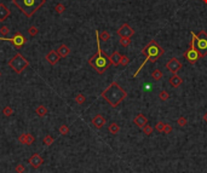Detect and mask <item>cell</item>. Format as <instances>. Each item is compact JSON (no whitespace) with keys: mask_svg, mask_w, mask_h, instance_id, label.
I'll return each mask as SVG.
<instances>
[{"mask_svg":"<svg viewBox=\"0 0 207 173\" xmlns=\"http://www.w3.org/2000/svg\"><path fill=\"white\" fill-rule=\"evenodd\" d=\"M183 57L185 58V61L190 64H195L200 58H202L200 52L197 51V48L195 47V38L191 37V40H190V44H189V47L184 51L183 53Z\"/></svg>","mask_w":207,"mask_h":173,"instance_id":"8992f818","label":"cell"},{"mask_svg":"<svg viewBox=\"0 0 207 173\" xmlns=\"http://www.w3.org/2000/svg\"><path fill=\"white\" fill-rule=\"evenodd\" d=\"M35 113L38 114V116H40V118H44L45 115H47V108H46L45 105L40 104V105H38V107H37V109H35Z\"/></svg>","mask_w":207,"mask_h":173,"instance_id":"44dd1931","label":"cell"},{"mask_svg":"<svg viewBox=\"0 0 207 173\" xmlns=\"http://www.w3.org/2000/svg\"><path fill=\"white\" fill-rule=\"evenodd\" d=\"M18 142L21 144H24V145H32L35 142V137L32 133H22L18 137Z\"/></svg>","mask_w":207,"mask_h":173,"instance_id":"7c38bea8","label":"cell"},{"mask_svg":"<svg viewBox=\"0 0 207 173\" xmlns=\"http://www.w3.org/2000/svg\"><path fill=\"white\" fill-rule=\"evenodd\" d=\"M24 171H25V168H24V165L23 163H18L16 166V168H15V172L16 173H23Z\"/></svg>","mask_w":207,"mask_h":173,"instance_id":"74e56055","label":"cell"},{"mask_svg":"<svg viewBox=\"0 0 207 173\" xmlns=\"http://www.w3.org/2000/svg\"><path fill=\"white\" fill-rule=\"evenodd\" d=\"M10 16V10L7 9V6L5 4H0V22H4L7 19V17Z\"/></svg>","mask_w":207,"mask_h":173,"instance_id":"e0dca14e","label":"cell"},{"mask_svg":"<svg viewBox=\"0 0 207 173\" xmlns=\"http://www.w3.org/2000/svg\"><path fill=\"white\" fill-rule=\"evenodd\" d=\"M121 56H123V54H121L119 51H114V52H113V54L110 56V62H111V66H115V67L120 66Z\"/></svg>","mask_w":207,"mask_h":173,"instance_id":"d6986e66","label":"cell"},{"mask_svg":"<svg viewBox=\"0 0 207 173\" xmlns=\"http://www.w3.org/2000/svg\"><path fill=\"white\" fill-rule=\"evenodd\" d=\"M57 52H58V54H60L61 58H64V57L69 56V53H70V48H69V46H67L66 44H62V45L58 46Z\"/></svg>","mask_w":207,"mask_h":173,"instance_id":"ac0fdd59","label":"cell"},{"mask_svg":"<svg viewBox=\"0 0 207 173\" xmlns=\"http://www.w3.org/2000/svg\"><path fill=\"white\" fill-rule=\"evenodd\" d=\"M55 11H56L58 15H61V13H63V12L66 11V6H64L63 4H61V3H58V4L55 6Z\"/></svg>","mask_w":207,"mask_h":173,"instance_id":"f1b7e54d","label":"cell"},{"mask_svg":"<svg viewBox=\"0 0 207 173\" xmlns=\"http://www.w3.org/2000/svg\"><path fill=\"white\" fill-rule=\"evenodd\" d=\"M0 40H7V41H11L13 45H15V47H22L23 45H24V43H25V38L21 34V33H16L15 34V37L13 38H11V39H6V38H3V39H0Z\"/></svg>","mask_w":207,"mask_h":173,"instance_id":"30bf717a","label":"cell"},{"mask_svg":"<svg viewBox=\"0 0 207 173\" xmlns=\"http://www.w3.org/2000/svg\"><path fill=\"white\" fill-rule=\"evenodd\" d=\"M190 33H191V37L195 38V47L200 52L201 57L207 56V33L205 31H201L199 34L194 32H190Z\"/></svg>","mask_w":207,"mask_h":173,"instance_id":"52a82bcc","label":"cell"},{"mask_svg":"<svg viewBox=\"0 0 207 173\" xmlns=\"http://www.w3.org/2000/svg\"><path fill=\"white\" fill-rule=\"evenodd\" d=\"M152 78L155 80V81H160L162 78H164V74L160 69H155L153 73H152Z\"/></svg>","mask_w":207,"mask_h":173,"instance_id":"7402d4cb","label":"cell"},{"mask_svg":"<svg viewBox=\"0 0 207 173\" xmlns=\"http://www.w3.org/2000/svg\"><path fill=\"white\" fill-rule=\"evenodd\" d=\"M28 33L31 34L32 37H35V35H38V33H39V29L35 27V25H31L28 28Z\"/></svg>","mask_w":207,"mask_h":173,"instance_id":"f546056e","label":"cell"},{"mask_svg":"<svg viewBox=\"0 0 207 173\" xmlns=\"http://www.w3.org/2000/svg\"><path fill=\"white\" fill-rule=\"evenodd\" d=\"M74 101H75L78 104H84V103H85V101H86V97H85L82 93H78V95L75 96Z\"/></svg>","mask_w":207,"mask_h":173,"instance_id":"83f0119b","label":"cell"},{"mask_svg":"<svg viewBox=\"0 0 207 173\" xmlns=\"http://www.w3.org/2000/svg\"><path fill=\"white\" fill-rule=\"evenodd\" d=\"M92 125L97 128V130H102L104 126H105V124H107V120H105V118L103 116V115H101V114H97V115H95V116L92 118Z\"/></svg>","mask_w":207,"mask_h":173,"instance_id":"8fae6325","label":"cell"},{"mask_svg":"<svg viewBox=\"0 0 207 173\" xmlns=\"http://www.w3.org/2000/svg\"><path fill=\"white\" fill-rule=\"evenodd\" d=\"M159 98H160V101L165 102V101H167V99L170 98V93H168L167 91H161V92L159 93Z\"/></svg>","mask_w":207,"mask_h":173,"instance_id":"836d02e7","label":"cell"},{"mask_svg":"<svg viewBox=\"0 0 207 173\" xmlns=\"http://www.w3.org/2000/svg\"><path fill=\"white\" fill-rule=\"evenodd\" d=\"M0 78H1V72H0Z\"/></svg>","mask_w":207,"mask_h":173,"instance_id":"60d3db41","label":"cell"},{"mask_svg":"<svg viewBox=\"0 0 207 173\" xmlns=\"http://www.w3.org/2000/svg\"><path fill=\"white\" fill-rule=\"evenodd\" d=\"M202 1H203L205 4H207V0H202Z\"/></svg>","mask_w":207,"mask_h":173,"instance_id":"ab89813d","label":"cell"},{"mask_svg":"<svg viewBox=\"0 0 207 173\" xmlns=\"http://www.w3.org/2000/svg\"><path fill=\"white\" fill-rule=\"evenodd\" d=\"M101 97L111 107V108H116L120 103H123L126 97H127V92L121 87V86L117 82H111L108 87L101 93Z\"/></svg>","mask_w":207,"mask_h":173,"instance_id":"7a4b0ae2","label":"cell"},{"mask_svg":"<svg viewBox=\"0 0 207 173\" xmlns=\"http://www.w3.org/2000/svg\"><path fill=\"white\" fill-rule=\"evenodd\" d=\"M202 119H203V121H205V122H207V111H206V113L203 114V116H202Z\"/></svg>","mask_w":207,"mask_h":173,"instance_id":"f35d334b","label":"cell"},{"mask_svg":"<svg viewBox=\"0 0 207 173\" xmlns=\"http://www.w3.org/2000/svg\"><path fill=\"white\" fill-rule=\"evenodd\" d=\"M166 68H167L172 74H178V72L183 68V64H182V62H181L178 58H176V57H172V58L166 63Z\"/></svg>","mask_w":207,"mask_h":173,"instance_id":"ba28073f","label":"cell"},{"mask_svg":"<svg viewBox=\"0 0 207 173\" xmlns=\"http://www.w3.org/2000/svg\"><path fill=\"white\" fill-rule=\"evenodd\" d=\"M98 37H99V39H101V41H108L109 39H110V34L107 32V31H103V32H98Z\"/></svg>","mask_w":207,"mask_h":173,"instance_id":"cb8c5ba5","label":"cell"},{"mask_svg":"<svg viewBox=\"0 0 207 173\" xmlns=\"http://www.w3.org/2000/svg\"><path fill=\"white\" fill-rule=\"evenodd\" d=\"M13 114V109H12V107H10V105H6L4 109H3V115L4 116H6V118H9V116H11V115Z\"/></svg>","mask_w":207,"mask_h":173,"instance_id":"d4e9b609","label":"cell"},{"mask_svg":"<svg viewBox=\"0 0 207 173\" xmlns=\"http://www.w3.org/2000/svg\"><path fill=\"white\" fill-rule=\"evenodd\" d=\"M129 62H130V58H129L126 54H123V56H121V61H120V66L126 67V66L129 64Z\"/></svg>","mask_w":207,"mask_h":173,"instance_id":"e575fe53","label":"cell"},{"mask_svg":"<svg viewBox=\"0 0 207 173\" xmlns=\"http://www.w3.org/2000/svg\"><path fill=\"white\" fill-rule=\"evenodd\" d=\"M164 127H165V124L162 121H158L155 124V131L159 132V133H161V132L164 133Z\"/></svg>","mask_w":207,"mask_h":173,"instance_id":"1f68e13d","label":"cell"},{"mask_svg":"<svg viewBox=\"0 0 207 173\" xmlns=\"http://www.w3.org/2000/svg\"><path fill=\"white\" fill-rule=\"evenodd\" d=\"M28 162H29V165H31L33 168H39L44 163V159L39 154H33L31 156V159L28 160Z\"/></svg>","mask_w":207,"mask_h":173,"instance_id":"4fadbf2b","label":"cell"},{"mask_svg":"<svg viewBox=\"0 0 207 173\" xmlns=\"http://www.w3.org/2000/svg\"><path fill=\"white\" fill-rule=\"evenodd\" d=\"M53 137L52 136H50V134H47V136H45L44 137V139H43V144H44V145L45 147H50L51 145V144L53 143Z\"/></svg>","mask_w":207,"mask_h":173,"instance_id":"603a6c76","label":"cell"},{"mask_svg":"<svg viewBox=\"0 0 207 173\" xmlns=\"http://www.w3.org/2000/svg\"><path fill=\"white\" fill-rule=\"evenodd\" d=\"M58 131H60V133H61L62 136H67V134L69 133V127H68L67 125H61L60 128H58Z\"/></svg>","mask_w":207,"mask_h":173,"instance_id":"4dcf8cb0","label":"cell"},{"mask_svg":"<svg viewBox=\"0 0 207 173\" xmlns=\"http://www.w3.org/2000/svg\"><path fill=\"white\" fill-rule=\"evenodd\" d=\"M187 124H188V120H187L185 116H179L178 119H177V125H178L179 127H184V126H187Z\"/></svg>","mask_w":207,"mask_h":173,"instance_id":"4316f807","label":"cell"},{"mask_svg":"<svg viewBox=\"0 0 207 173\" xmlns=\"http://www.w3.org/2000/svg\"><path fill=\"white\" fill-rule=\"evenodd\" d=\"M143 132H144V134H145V136H152V134H153V132H154V127L146 124V125L143 127Z\"/></svg>","mask_w":207,"mask_h":173,"instance_id":"484cf974","label":"cell"},{"mask_svg":"<svg viewBox=\"0 0 207 173\" xmlns=\"http://www.w3.org/2000/svg\"><path fill=\"white\" fill-rule=\"evenodd\" d=\"M168 82H170V85L172 86L173 89H177V87H179V86L183 84V79H182L178 74H173V75L170 78Z\"/></svg>","mask_w":207,"mask_h":173,"instance_id":"2e32d148","label":"cell"},{"mask_svg":"<svg viewBox=\"0 0 207 173\" xmlns=\"http://www.w3.org/2000/svg\"><path fill=\"white\" fill-rule=\"evenodd\" d=\"M164 53H165V50L162 48V46H160L155 40H150L149 43H148V44L144 46V48L142 50V54L145 56V60H144V62L139 66L138 70L133 74V78H136V76L138 75V73L144 68V66H145L148 62H152V63L156 62L159 58H161V57L164 56Z\"/></svg>","mask_w":207,"mask_h":173,"instance_id":"3957f363","label":"cell"},{"mask_svg":"<svg viewBox=\"0 0 207 173\" xmlns=\"http://www.w3.org/2000/svg\"><path fill=\"white\" fill-rule=\"evenodd\" d=\"M131 44V38H120V45L124 46V47H127L130 46Z\"/></svg>","mask_w":207,"mask_h":173,"instance_id":"d6a6232c","label":"cell"},{"mask_svg":"<svg viewBox=\"0 0 207 173\" xmlns=\"http://www.w3.org/2000/svg\"><path fill=\"white\" fill-rule=\"evenodd\" d=\"M12 3L27 17H32L39 9H41L45 0H12Z\"/></svg>","mask_w":207,"mask_h":173,"instance_id":"277c9868","label":"cell"},{"mask_svg":"<svg viewBox=\"0 0 207 173\" xmlns=\"http://www.w3.org/2000/svg\"><path fill=\"white\" fill-rule=\"evenodd\" d=\"M0 34H1L3 37H6V35L9 34V27L5 25V24L0 27Z\"/></svg>","mask_w":207,"mask_h":173,"instance_id":"d590c367","label":"cell"},{"mask_svg":"<svg viewBox=\"0 0 207 173\" xmlns=\"http://www.w3.org/2000/svg\"><path fill=\"white\" fill-rule=\"evenodd\" d=\"M172 131H173L172 125H170V124H165V127H164V133H165V134H170Z\"/></svg>","mask_w":207,"mask_h":173,"instance_id":"8d00e7d4","label":"cell"},{"mask_svg":"<svg viewBox=\"0 0 207 173\" xmlns=\"http://www.w3.org/2000/svg\"><path fill=\"white\" fill-rule=\"evenodd\" d=\"M28 66H29L28 60H25L21 53H16L9 61V67L17 74H21L25 68H28Z\"/></svg>","mask_w":207,"mask_h":173,"instance_id":"5b68a950","label":"cell"},{"mask_svg":"<svg viewBox=\"0 0 207 173\" xmlns=\"http://www.w3.org/2000/svg\"><path fill=\"white\" fill-rule=\"evenodd\" d=\"M96 38H97V52L88 58V64H90L91 68H93V70L97 72L98 74H103L111 66L110 56H108L101 48V39L98 37V31H96Z\"/></svg>","mask_w":207,"mask_h":173,"instance_id":"6da1fadb","label":"cell"},{"mask_svg":"<svg viewBox=\"0 0 207 173\" xmlns=\"http://www.w3.org/2000/svg\"><path fill=\"white\" fill-rule=\"evenodd\" d=\"M116 34L119 35L120 38H131V37H133V34H135V29L133 28L130 25V24H127V23H124L119 29L116 31Z\"/></svg>","mask_w":207,"mask_h":173,"instance_id":"9c48e42d","label":"cell"},{"mask_svg":"<svg viewBox=\"0 0 207 173\" xmlns=\"http://www.w3.org/2000/svg\"><path fill=\"white\" fill-rule=\"evenodd\" d=\"M108 131H109V133H111V134H117L120 132V126H119V124L117 122H110V125L108 126Z\"/></svg>","mask_w":207,"mask_h":173,"instance_id":"ffe728a7","label":"cell"},{"mask_svg":"<svg viewBox=\"0 0 207 173\" xmlns=\"http://www.w3.org/2000/svg\"><path fill=\"white\" fill-rule=\"evenodd\" d=\"M61 60V57H60V54H58V52L57 51H55V50H51L47 54H46V61L51 64V66H55V64H57L58 63V61Z\"/></svg>","mask_w":207,"mask_h":173,"instance_id":"5bb4252c","label":"cell"},{"mask_svg":"<svg viewBox=\"0 0 207 173\" xmlns=\"http://www.w3.org/2000/svg\"><path fill=\"white\" fill-rule=\"evenodd\" d=\"M133 124L136 126H138L139 128H143L146 124H148V119L144 114H137L136 116L133 118Z\"/></svg>","mask_w":207,"mask_h":173,"instance_id":"9a60e30c","label":"cell"}]
</instances>
